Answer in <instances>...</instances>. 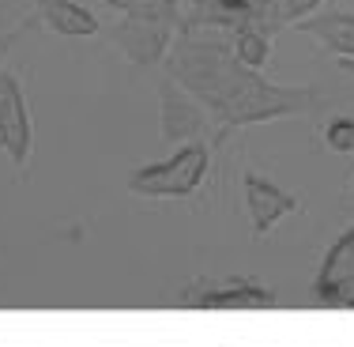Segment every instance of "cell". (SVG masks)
<instances>
[{
	"label": "cell",
	"instance_id": "3957f363",
	"mask_svg": "<svg viewBox=\"0 0 354 347\" xmlns=\"http://www.w3.org/2000/svg\"><path fill=\"white\" fill-rule=\"evenodd\" d=\"M158 132H162V140L177 143H196L212 136V121H207L204 106L170 75L158 83Z\"/></svg>",
	"mask_w": 354,
	"mask_h": 347
},
{
	"label": "cell",
	"instance_id": "ba28073f",
	"mask_svg": "<svg viewBox=\"0 0 354 347\" xmlns=\"http://www.w3.org/2000/svg\"><path fill=\"white\" fill-rule=\"evenodd\" d=\"M245 208H249V223H252V238H264L283 215H290L298 208V197L283 193L275 181L260 174H245Z\"/></svg>",
	"mask_w": 354,
	"mask_h": 347
},
{
	"label": "cell",
	"instance_id": "277c9868",
	"mask_svg": "<svg viewBox=\"0 0 354 347\" xmlns=\"http://www.w3.org/2000/svg\"><path fill=\"white\" fill-rule=\"evenodd\" d=\"M313 294L320 306L354 310V226L328 245L313 279Z\"/></svg>",
	"mask_w": 354,
	"mask_h": 347
},
{
	"label": "cell",
	"instance_id": "5b68a950",
	"mask_svg": "<svg viewBox=\"0 0 354 347\" xmlns=\"http://www.w3.org/2000/svg\"><path fill=\"white\" fill-rule=\"evenodd\" d=\"M181 306H196V310H260V306H275V291L257 279H223V283H192L181 294Z\"/></svg>",
	"mask_w": 354,
	"mask_h": 347
},
{
	"label": "cell",
	"instance_id": "9a60e30c",
	"mask_svg": "<svg viewBox=\"0 0 354 347\" xmlns=\"http://www.w3.org/2000/svg\"><path fill=\"white\" fill-rule=\"evenodd\" d=\"M35 23H38V19H27L23 27H15V30H0V61H4V53H8V49H12L23 35H27V30H35Z\"/></svg>",
	"mask_w": 354,
	"mask_h": 347
},
{
	"label": "cell",
	"instance_id": "6da1fadb",
	"mask_svg": "<svg viewBox=\"0 0 354 347\" xmlns=\"http://www.w3.org/2000/svg\"><path fill=\"white\" fill-rule=\"evenodd\" d=\"M170 80H177L212 121V143L226 132L301 117L320 106L317 87H279L234 57V35L223 30H177L170 46Z\"/></svg>",
	"mask_w": 354,
	"mask_h": 347
},
{
	"label": "cell",
	"instance_id": "e0dca14e",
	"mask_svg": "<svg viewBox=\"0 0 354 347\" xmlns=\"http://www.w3.org/2000/svg\"><path fill=\"white\" fill-rule=\"evenodd\" d=\"M0 148H8V132H4V125H0Z\"/></svg>",
	"mask_w": 354,
	"mask_h": 347
},
{
	"label": "cell",
	"instance_id": "ac0fdd59",
	"mask_svg": "<svg viewBox=\"0 0 354 347\" xmlns=\"http://www.w3.org/2000/svg\"><path fill=\"white\" fill-rule=\"evenodd\" d=\"M351 193H354V181H351Z\"/></svg>",
	"mask_w": 354,
	"mask_h": 347
},
{
	"label": "cell",
	"instance_id": "7a4b0ae2",
	"mask_svg": "<svg viewBox=\"0 0 354 347\" xmlns=\"http://www.w3.org/2000/svg\"><path fill=\"white\" fill-rule=\"evenodd\" d=\"M212 174V143L196 140V143H181L170 159L162 163H147L140 170L129 174V193L151 200H177V197H192L200 185Z\"/></svg>",
	"mask_w": 354,
	"mask_h": 347
},
{
	"label": "cell",
	"instance_id": "8992f818",
	"mask_svg": "<svg viewBox=\"0 0 354 347\" xmlns=\"http://www.w3.org/2000/svg\"><path fill=\"white\" fill-rule=\"evenodd\" d=\"M109 42H113L132 64L151 69V64H158L170 53L174 27H166V23H143V19H121V23L109 27Z\"/></svg>",
	"mask_w": 354,
	"mask_h": 347
},
{
	"label": "cell",
	"instance_id": "d6986e66",
	"mask_svg": "<svg viewBox=\"0 0 354 347\" xmlns=\"http://www.w3.org/2000/svg\"><path fill=\"white\" fill-rule=\"evenodd\" d=\"M351 151H354V148H351Z\"/></svg>",
	"mask_w": 354,
	"mask_h": 347
},
{
	"label": "cell",
	"instance_id": "9c48e42d",
	"mask_svg": "<svg viewBox=\"0 0 354 347\" xmlns=\"http://www.w3.org/2000/svg\"><path fill=\"white\" fill-rule=\"evenodd\" d=\"M317 8H320V0H252V19L245 30H257V35L272 38L283 27L298 23L301 15H313Z\"/></svg>",
	"mask_w": 354,
	"mask_h": 347
},
{
	"label": "cell",
	"instance_id": "2e32d148",
	"mask_svg": "<svg viewBox=\"0 0 354 347\" xmlns=\"http://www.w3.org/2000/svg\"><path fill=\"white\" fill-rule=\"evenodd\" d=\"M339 69H343V72H351V75H354V61H347V57H339Z\"/></svg>",
	"mask_w": 354,
	"mask_h": 347
},
{
	"label": "cell",
	"instance_id": "8fae6325",
	"mask_svg": "<svg viewBox=\"0 0 354 347\" xmlns=\"http://www.w3.org/2000/svg\"><path fill=\"white\" fill-rule=\"evenodd\" d=\"M298 30L320 38L332 53L354 61V12H320V15H309V19L298 23Z\"/></svg>",
	"mask_w": 354,
	"mask_h": 347
},
{
	"label": "cell",
	"instance_id": "7c38bea8",
	"mask_svg": "<svg viewBox=\"0 0 354 347\" xmlns=\"http://www.w3.org/2000/svg\"><path fill=\"white\" fill-rule=\"evenodd\" d=\"M109 8L124 15V19H143V23H166L177 27V0H106Z\"/></svg>",
	"mask_w": 354,
	"mask_h": 347
},
{
	"label": "cell",
	"instance_id": "4fadbf2b",
	"mask_svg": "<svg viewBox=\"0 0 354 347\" xmlns=\"http://www.w3.org/2000/svg\"><path fill=\"white\" fill-rule=\"evenodd\" d=\"M234 57H238L245 69L260 72L268 64V57H272V38L257 35V30H238V35H234Z\"/></svg>",
	"mask_w": 354,
	"mask_h": 347
},
{
	"label": "cell",
	"instance_id": "5bb4252c",
	"mask_svg": "<svg viewBox=\"0 0 354 347\" xmlns=\"http://www.w3.org/2000/svg\"><path fill=\"white\" fill-rule=\"evenodd\" d=\"M324 143L332 151H351L354 148V121H351V117H335V121H328Z\"/></svg>",
	"mask_w": 354,
	"mask_h": 347
},
{
	"label": "cell",
	"instance_id": "52a82bcc",
	"mask_svg": "<svg viewBox=\"0 0 354 347\" xmlns=\"http://www.w3.org/2000/svg\"><path fill=\"white\" fill-rule=\"evenodd\" d=\"M0 125H4V132H8L12 163L15 166H27L35 129H30V114H27V98H23L19 80L8 75V72H0Z\"/></svg>",
	"mask_w": 354,
	"mask_h": 347
},
{
	"label": "cell",
	"instance_id": "30bf717a",
	"mask_svg": "<svg viewBox=\"0 0 354 347\" xmlns=\"http://www.w3.org/2000/svg\"><path fill=\"white\" fill-rule=\"evenodd\" d=\"M38 15L64 38H91L98 35V15L75 0H38Z\"/></svg>",
	"mask_w": 354,
	"mask_h": 347
}]
</instances>
